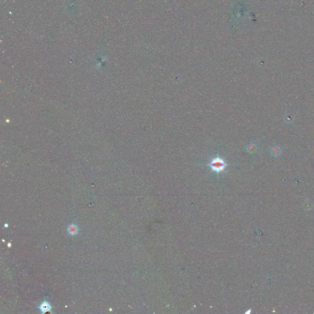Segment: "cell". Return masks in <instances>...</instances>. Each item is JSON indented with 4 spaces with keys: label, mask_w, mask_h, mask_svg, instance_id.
Wrapping results in <instances>:
<instances>
[{
    "label": "cell",
    "mask_w": 314,
    "mask_h": 314,
    "mask_svg": "<svg viewBox=\"0 0 314 314\" xmlns=\"http://www.w3.org/2000/svg\"><path fill=\"white\" fill-rule=\"evenodd\" d=\"M208 165L212 171L215 172L218 174L225 171L228 166L225 161L220 157H216L212 159Z\"/></svg>",
    "instance_id": "1"
},
{
    "label": "cell",
    "mask_w": 314,
    "mask_h": 314,
    "mask_svg": "<svg viewBox=\"0 0 314 314\" xmlns=\"http://www.w3.org/2000/svg\"><path fill=\"white\" fill-rule=\"evenodd\" d=\"M270 153L271 155L275 158H277L282 155V149L281 146H275L270 148Z\"/></svg>",
    "instance_id": "2"
},
{
    "label": "cell",
    "mask_w": 314,
    "mask_h": 314,
    "mask_svg": "<svg viewBox=\"0 0 314 314\" xmlns=\"http://www.w3.org/2000/svg\"><path fill=\"white\" fill-rule=\"evenodd\" d=\"M39 309L40 311L42 312V313H47V312H50L51 305H50V304L48 302L44 301V302H43L40 305Z\"/></svg>",
    "instance_id": "3"
},
{
    "label": "cell",
    "mask_w": 314,
    "mask_h": 314,
    "mask_svg": "<svg viewBox=\"0 0 314 314\" xmlns=\"http://www.w3.org/2000/svg\"><path fill=\"white\" fill-rule=\"evenodd\" d=\"M67 231H68V233L70 235L74 236V235H76V234H78L79 230H78V228L77 225H75V224H72V225H70V226L68 227V229H67Z\"/></svg>",
    "instance_id": "4"
},
{
    "label": "cell",
    "mask_w": 314,
    "mask_h": 314,
    "mask_svg": "<svg viewBox=\"0 0 314 314\" xmlns=\"http://www.w3.org/2000/svg\"><path fill=\"white\" fill-rule=\"evenodd\" d=\"M246 149H247V151L249 153V154H254V153L257 152L258 150V147L256 144L252 142L247 146Z\"/></svg>",
    "instance_id": "5"
},
{
    "label": "cell",
    "mask_w": 314,
    "mask_h": 314,
    "mask_svg": "<svg viewBox=\"0 0 314 314\" xmlns=\"http://www.w3.org/2000/svg\"><path fill=\"white\" fill-rule=\"evenodd\" d=\"M284 119L286 124H291L294 121V116L290 113H286L284 117Z\"/></svg>",
    "instance_id": "6"
}]
</instances>
